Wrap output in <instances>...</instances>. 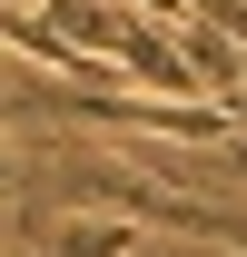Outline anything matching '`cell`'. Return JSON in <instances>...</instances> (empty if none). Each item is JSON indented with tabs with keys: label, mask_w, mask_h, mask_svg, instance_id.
I'll use <instances>...</instances> for the list:
<instances>
[{
	"label": "cell",
	"mask_w": 247,
	"mask_h": 257,
	"mask_svg": "<svg viewBox=\"0 0 247 257\" xmlns=\"http://www.w3.org/2000/svg\"><path fill=\"white\" fill-rule=\"evenodd\" d=\"M129 237H139V227H129V218H99V227H79V218H60V237H50V247H60V257H129Z\"/></svg>",
	"instance_id": "cell-1"
},
{
	"label": "cell",
	"mask_w": 247,
	"mask_h": 257,
	"mask_svg": "<svg viewBox=\"0 0 247 257\" xmlns=\"http://www.w3.org/2000/svg\"><path fill=\"white\" fill-rule=\"evenodd\" d=\"M217 178H247V128L227 139V149H217Z\"/></svg>",
	"instance_id": "cell-2"
}]
</instances>
